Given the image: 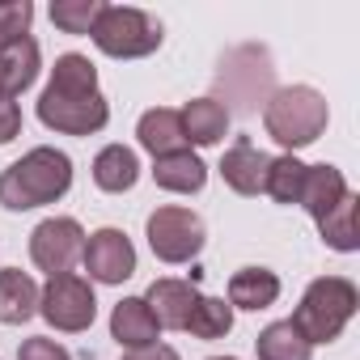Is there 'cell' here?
<instances>
[{"instance_id": "7402d4cb", "label": "cell", "mask_w": 360, "mask_h": 360, "mask_svg": "<svg viewBox=\"0 0 360 360\" xmlns=\"http://www.w3.org/2000/svg\"><path fill=\"white\" fill-rule=\"evenodd\" d=\"M255 352L259 360H309L314 347L301 339V330L284 318V322H271L259 339H255Z\"/></svg>"}, {"instance_id": "5b68a950", "label": "cell", "mask_w": 360, "mask_h": 360, "mask_svg": "<svg viewBox=\"0 0 360 360\" xmlns=\"http://www.w3.org/2000/svg\"><path fill=\"white\" fill-rule=\"evenodd\" d=\"M89 34H94V47L110 60H144L165 39L161 22L148 18L144 9H131V5H102Z\"/></svg>"}, {"instance_id": "ac0fdd59", "label": "cell", "mask_w": 360, "mask_h": 360, "mask_svg": "<svg viewBox=\"0 0 360 360\" xmlns=\"http://www.w3.org/2000/svg\"><path fill=\"white\" fill-rule=\"evenodd\" d=\"M140 178V161L127 144H106L98 157H94V183L106 191V195H123L136 187Z\"/></svg>"}, {"instance_id": "7a4b0ae2", "label": "cell", "mask_w": 360, "mask_h": 360, "mask_svg": "<svg viewBox=\"0 0 360 360\" xmlns=\"http://www.w3.org/2000/svg\"><path fill=\"white\" fill-rule=\"evenodd\" d=\"M72 187V161L60 148H30L22 161H13L0 174V204L9 212H26V208H43L64 200Z\"/></svg>"}, {"instance_id": "277c9868", "label": "cell", "mask_w": 360, "mask_h": 360, "mask_svg": "<svg viewBox=\"0 0 360 360\" xmlns=\"http://www.w3.org/2000/svg\"><path fill=\"white\" fill-rule=\"evenodd\" d=\"M326 98L314 89V85H288V89H276L263 106V127L276 144L284 148H305L314 144L322 131H326Z\"/></svg>"}, {"instance_id": "603a6c76", "label": "cell", "mask_w": 360, "mask_h": 360, "mask_svg": "<svg viewBox=\"0 0 360 360\" xmlns=\"http://www.w3.org/2000/svg\"><path fill=\"white\" fill-rule=\"evenodd\" d=\"M305 161H297L292 153L288 157H271V169H267V191L276 204H301V187H305Z\"/></svg>"}, {"instance_id": "5bb4252c", "label": "cell", "mask_w": 360, "mask_h": 360, "mask_svg": "<svg viewBox=\"0 0 360 360\" xmlns=\"http://www.w3.org/2000/svg\"><path fill=\"white\" fill-rule=\"evenodd\" d=\"M110 335H115L119 347L131 352V347H148V343H157L161 326H157V318L148 314L144 297H123V301L115 305V314H110Z\"/></svg>"}, {"instance_id": "8fae6325", "label": "cell", "mask_w": 360, "mask_h": 360, "mask_svg": "<svg viewBox=\"0 0 360 360\" xmlns=\"http://www.w3.org/2000/svg\"><path fill=\"white\" fill-rule=\"evenodd\" d=\"M267 169H271V157L250 136H238L229 144V153L221 157V178L238 195H263L267 191Z\"/></svg>"}, {"instance_id": "cb8c5ba5", "label": "cell", "mask_w": 360, "mask_h": 360, "mask_svg": "<svg viewBox=\"0 0 360 360\" xmlns=\"http://www.w3.org/2000/svg\"><path fill=\"white\" fill-rule=\"evenodd\" d=\"M187 330L195 339H225L233 330V305L221 297H200L191 318H187Z\"/></svg>"}, {"instance_id": "9a60e30c", "label": "cell", "mask_w": 360, "mask_h": 360, "mask_svg": "<svg viewBox=\"0 0 360 360\" xmlns=\"http://www.w3.org/2000/svg\"><path fill=\"white\" fill-rule=\"evenodd\" d=\"M34 77H39V43L30 34H22V39L0 47V89H5L9 98L26 94L34 85Z\"/></svg>"}, {"instance_id": "83f0119b", "label": "cell", "mask_w": 360, "mask_h": 360, "mask_svg": "<svg viewBox=\"0 0 360 360\" xmlns=\"http://www.w3.org/2000/svg\"><path fill=\"white\" fill-rule=\"evenodd\" d=\"M18 131H22V106L5 94V98H0V144H9Z\"/></svg>"}, {"instance_id": "ffe728a7", "label": "cell", "mask_w": 360, "mask_h": 360, "mask_svg": "<svg viewBox=\"0 0 360 360\" xmlns=\"http://www.w3.org/2000/svg\"><path fill=\"white\" fill-rule=\"evenodd\" d=\"M347 195V183H343V174L335 169V165H309L305 169V187H301V208L314 217V221H322L339 200Z\"/></svg>"}, {"instance_id": "f1b7e54d", "label": "cell", "mask_w": 360, "mask_h": 360, "mask_svg": "<svg viewBox=\"0 0 360 360\" xmlns=\"http://www.w3.org/2000/svg\"><path fill=\"white\" fill-rule=\"evenodd\" d=\"M123 360H178V352L165 347V343H148V347H131V352H123Z\"/></svg>"}, {"instance_id": "4fadbf2b", "label": "cell", "mask_w": 360, "mask_h": 360, "mask_svg": "<svg viewBox=\"0 0 360 360\" xmlns=\"http://www.w3.org/2000/svg\"><path fill=\"white\" fill-rule=\"evenodd\" d=\"M153 178H157L161 191L195 195V191H204V183H208V165H204L191 148H183V153H169V157H153Z\"/></svg>"}, {"instance_id": "d6986e66", "label": "cell", "mask_w": 360, "mask_h": 360, "mask_svg": "<svg viewBox=\"0 0 360 360\" xmlns=\"http://www.w3.org/2000/svg\"><path fill=\"white\" fill-rule=\"evenodd\" d=\"M276 297H280V276L267 271V267H242L229 280V305H238V309L259 314V309L276 305Z\"/></svg>"}, {"instance_id": "7c38bea8", "label": "cell", "mask_w": 360, "mask_h": 360, "mask_svg": "<svg viewBox=\"0 0 360 360\" xmlns=\"http://www.w3.org/2000/svg\"><path fill=\"white\" fill-rule=\"evenodd\" d=\"M136 136H140V148H148L153 157H169V153L191 148L187 144V131H183V115H178L174 106L144 110L140 123H136Z\"/></svg>"}, {"instance_id": "ba28073f", "label": "cell", "mask_w": 360, "mask_h": 360, "mask_svg": "<svg viewBox=\"0 0 360 360\" xmlns=\"http://www.w3.org/2000/svg\"><path fill=\"white\" fill-rule=\"evenodd\" d=\"M85 250V229L72 217H51L30 233V259L47 276H72Z\"/></svg>"}, {"instance_id": "d4e9b609", "label": "cell", "mask_w": 360, "mask_h": 360, "mask_svg": "<svg viewBox=\"0 0 360 360\" xmlns=\"http://www.w3.org/2000/svg\"><path fill=\"white\" fill-rule=\"evenodd\" d=\"M98 13H102V0H56L51 5V22L64 34H89Z\"/></svg>"}, {"instance_id": "f546056e", "label": "cell", "mask_w": 360, "mask_h": 360, "mask_svg": "<svg viewBox=\"0 0 360 360\" xmlns=\"http://www.w3.org/2000/svg\"><path fill=\"white\" fill-rule=\"evenodd\" d=\"M212 360H233V356H212Z\"/></svg>"}, {"instance_id": "3957f363", "label": "cell", "mask_w": 360, "mask_h": 360, "mask_svg": "<svg viewBox=\"0 0 360 360\" xmlns=\"http://www.w3.org/2000/svg\"><path fill=\"white\" fill-rule=\"evenodd\" d=\"M360 309V292L352 280L343 276H322L305 288L301 305L292 309V326L301 330V339L314 347V343H335L343 335V326L352 322V314Z\"/></svg>"}, {"instance_id": "484cf974", "label": "cell", "mask_w": 360, "mask_h": 360, "mask_svg": "<svg viewBox=\"0 0 360 360\" xmlns=\"http://www.w3.org/2000/svg\"><path fill=\"white\" fill-rule=\"evenodd\" d=\"M30 22H34V5L30 0H0V47L30 34Z\"/></svg>"}, {"instance_id": "30bf717a", "label": "cell", "mask_w": 360, "mask_h": 360, "mask_svg": "<svg viewBox=\"0 0 360 360\" xmlns=\"http://www.w3.org/2000/svg\"><path fill=\"white\" fill-rule=\"evenodd\" d=\"M195 301H200L195 280H174V276L153 280L148 292H144V305H148V314L157 318L161 330H187V318H191Z\"/></svg>"}, {"instance_id": "52a82bcc", "label": "cell", "mask_w": 360, "mask_h": 360, "mask_svg": "<svg viewBox=\"0 0 360 360\" xmlns=\"http://www.w3.org/2000/svg\"><path fill=\"white\" fill-rule=\"evenodd\" d=\"M39 314L56 326V330H89L98 318V297L94 284L81 276H51L47 288H39Z\"/></svg>"}, {"instance_id": "8992f818", "label": "cell", "mask_w": 360, "mask_h": 360, "mask_svg": "<svg viewBox=\"0 0 360 360\" xmlns=\"http://www.w3.org/2000/svg\"><path fill=\"white\" fill-rule=\"evenodd\" d=\"M148 233V246L161 263H191L200 250H204V221L191 212V208H178V204H165L148 217L144 225Z\"/></svg>"}, {"instance_id": "4316f807", "label": "cell", "mask_w": 360, "mask_h": 360, "mask_svg": "<svg viewBox=\"0 0 360 360\" xmlns=\"http://www.w3.org/2000/svg\"><path fill=\"white\" fill-rule=\"evenodd\" d=\"M18 360H72V356H68L64 343H56V339H47V335H34V339H26V343L18 347Z\"/></svg>"}, {"instance_id": "e0dca14e", "label": "cell", "mask_w": 360, "mask_h": 360, "mask_svg": "<svg viewBox=\"0 0 360 360\" xmlns=\"http://www.w3.org/2000/svg\"><path fill=\"white\" fill-rule=\"evenodd\" d=\"M178 115H183L187 144H200V148L221 144V140H225V131H229V110H225L217 98H195V102H187Z\"/></svg>"}, {"instance_id": "4dcf8cb0", "label": "cell", "mask_w": 360, "mask_h": 360, "mask_svg": "<svg viewBox=\"0 0 360 360\" xmlns=\"http://www.w3.org/2000/svg\"><path fill=\"white\" fill-rule=\"evenodd\" d=\"M0 98H5V89H0Z\"/></svg>"}, {"instance_id": "2e32d148", "label": "cell", "mask_w": 360, "mask_h": 360, "mask_svg": "<svg viewBox=\"0 0 360 360\" xmlns=\"http://www.w3.org/2000/svg\"><path fill=\"white\" fill-rule=\"evenodd\" d=\"M39 314V284L18 271V267H5L0 271V322L5 326H22Z\"/></svg>"}, {"instance_id": "44dd1931", "label": "cell", "mask_w": 360, "mask_h": 360, "mask_svg": "<svg viewBox=\"0 0 360 360\" xmlns=\"http://www.w3.org/2000/svg\"><path fill=\"white\" fill-rule=\"evenodd\" d=\"M356 208H360V200L347 191L322 221H318V233H322V242L330 246V250H339V255H352L356 246H360V238H356Z\"/></svg>"}, {"instance_id": "9c48e42d", "label": "cell", "mask_w": 360, "mask_h": 360, "mask_svg": "<svg viewBox=\"0 0 360 360\" xmlns=\"http://www.w3.org/2000/svg\"><path fill=\"white\" fill-rule=\"evenodd\" d=\"M81 263H85L89 280H98V284H123L136 271V246H131V238L123 229H98V233L85 238Z\"/></svg>"}, {"instance_id": "6da1fadb", "label": "cell", "mask_w": 360, "mask_h": 360, "mask_svg": "<svg viewBox=\"0 0 360 360\" xmlns=\"http://www.w3.org/2000/svg\"><path fill=\"white\" fill-rule=\"evenodd\" d=\"M110 119V106L98 89V68L68 51L51 68V85L39 98V123L60 131V136H94Z\"/></svg>"}]
</instances>
